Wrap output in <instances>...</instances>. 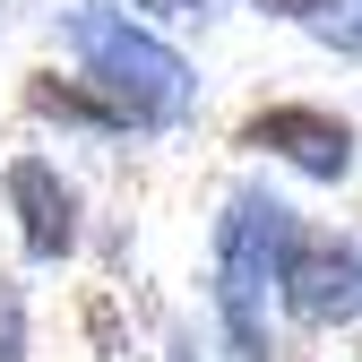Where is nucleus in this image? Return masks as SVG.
<instances>
[{"label":"nucleus","mask_w":362,"mask_h":362,"mask_svg":"<svg viewBox=\"0 0 362 362\" xmlns=\"http://www.w3.org/2000/svg\"><path fill=\"white\" fill-rule=\"evenodd\" d=\"M233 147H242V156H267V164H285V173H302V181H354V164H362V129H354L337 104L276 95V104L242 112Z\"/></svg>","instance_id":"nucleus-4"},{"label":"nucleus","mask_w":362,"mask_h":362,"mask_svg":"<svg viewBox=\"0 0 362 362\" xmlns=\"http://www.w3.org/2000/svg\"><path fill=\"white\" fill-rule=\"evenodd\" d=\"M320 43H328V52H345V61H362V0H354V9H337V18L320 26Z\"/></svg>","instance_id":"nucleus-10"},{"label":"nucleus","mask_w":362,"mask_h":362,"mask_svg":"<svg viewBox=\"0 0 362 362\" xmlns=\"http://www.w3.org/2000/svg\"><path fill=\"white\" fill-rule=\"evenodd\" d=\"M250 9H259V18H285V26H310V35H320L337 9H354V0H250Z\"/></svg>","instance_id":"nucleus-9"},{"label":"nucleus","mask_w":362,"mask_h":362,"mask_svg":"<svg viewBox=\"0 0 362 362\" xmlns=\"http://www.w3.org/2000/svg\"><path fill=\"white\" fill-rule=\"evenodd\" d=\"M61 52L78 61L86 86H104L121 104L129 139H173V129L199 121V69L181 61L139 9H112V0L61 9Z\"/></svg>","instance_id":"nucleus-1"},{"label":"nucleus","mask_w":362,"mask_h":362,"mask_svg":"<svg viewBox=\"0 0 362 362\" xmlns=\"http://www.w3.org/2000/svg\"><path fill=\"white\" fill-rule=\"evenodd\" d=\"M224 9H233V0H139V18L164 35V26H216Z\"/></svg>","instance_id":"nucleus-8"},{"label":"nucleus","mask_w":362,"mask_h":362,"mask_svg":"<svg viewBox=\"0 0 362 362\" xmlns=\"http://www.w3.org/2000/svg\"><path fill=\"white\" fill-rule=\"evenodd\" d=\"M0 207H9V224H18L26 267H69L78 259L86 199H78V181L61 173V156H43V147L9 156V164H0Z\"/></svg>","instance_id":"nucleus-5"},{"label":"nucleus","mask_w":362,"mask_h":362,"mask_svg":"<svg viewBox=\"0 0 362 362\" xmlns=\"http://www.w3.org/2000/svg\"><path fill=\"white\" fill-rule=\"evenodd\" d=\"M293 233H302V216L267 190V181H242V190L224 199L216 233H207V310H216L224 362H276L267 302H276V276H285Z\"/></svg>","instance_id":"nucleus-2"},{"label":"nucleus","mask_w":362,"mask_h":362,"mask_svg":"<svg viewBox=\"0 0 362 362\" xmlns=\"http://www.w3.org/2000/svg\"><path fill=\"white\" fill-rule=\"evenodd\" d=\"M35 354V310H26V285L0 276V362H26Z\"/></svg>","instance_id":"nucleus-7"},{"label":"nucleus","mask_w":362,"mask_h":362,"mask_svg":"<svg viewBox=\"0 0 362 362\" xmlns=\"http://www.w3.org/2000/svg\"><path fill=\"white\" fill-rule=\"evenodd\" d=\"M276 320L285 328H354L362 320V233H337V224H302L276 276Z\"/></svg>","instance_id":"nucleus-3"},{"label":"nucleus","mask_w":362,"mask_h":362,"mask_svg":"<svg viewBox=\"0 0 362 362\" xmlns=\"http://www.w3.org/2000/svg\"><path fill=\"white\" fill-rule=\"evenodd\" d=\"M18 104H26V121H52V129H78V139H129L121 104L104 95V86H86L78 69H26Z\"/></svg>","instance_id":"nucleus-6"}]
</instances>
